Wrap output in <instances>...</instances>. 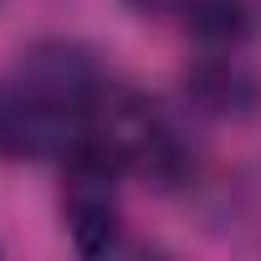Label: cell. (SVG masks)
<instances>
[{
    "label": "cell",
    "instance_id": "6da1fadb",
    "mask_svg": "<svg viewBox=\"0 0 261 261\" xmlns=\"http://www.w3.org/2000/svg\"><path fill=\"white\" fill-rule=\"evenodd\" d=\"M102 159H113L123 174H149V179H174L185 169V139L169 123L159 102H149L134 87L102 82L92 108H87V144Z\"/></svg>",
    "mask_w": 261,
    "mask_h": 261
},
{
    "label": "cell",
    "instance_id": "7a4b0ae2",
    "mask_svg": "<svg viewBox=\"0 0 261 261\" xmlns=\"http://www.w3.org/2000/svg\"><path fill=\"white\" fill-rule=\"evenodd\" d=\"M118 164L102 159L97 149H77L67 159V179H62V215L67 230L77 241V251L97 256L108 246H118L123 230V210H118Z\"/></svg>",
    "mask_w": 261,
    "mask_h": 261
},
{
    "label": "cell",
    "instance_id": "3957f363",
    "mask_svg": "<svg viewBox=\"0 0 261 261\" xmlns=\"http://www.w3.org/2000/svg\"><path fill=\"white\" fill-rule=\"evenodd\" d=\"M144 16L185 21L200 41H241L251 26V0H128Z\"/></svg>",
    "mask_w": 261,
    "mask_h": 261
},
{
    "label": "cell",
    "instance_id": "277c9868",
    "mask_svg": "<svg viewBox=\"0 0 261 261\" xmlns=\"http://www.w3.org/2000/svg\"><path fill=\"white\" fill-rule=\"evenodd\" d=\"M210 46H215V51L195 67L190 87H195V97H200L205 108H215V113H236V108H246V102L256 97V77H251L246 62L236 57L241 41H210Z\"/></svg>",
    "mask_w": 261,
    "mask_h": 261
}]
</instances>
